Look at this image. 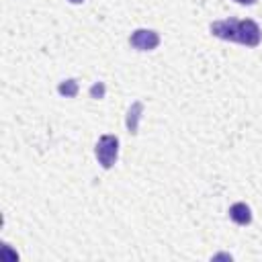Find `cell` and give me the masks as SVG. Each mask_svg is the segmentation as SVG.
Here are the masks:
<instances>
[{
	"instance_id": "7a4b0ae2",
	"label": "cell",
	"mask_w": 262,
	"mask_h": 262,
	"mask_svg": "<svg viewBox=\"0 0 262 262\" xmlns=\"http://www.w3.org/2000/svg\"><path fill=\"white\" fill-rule=\"evenodd\" d=\"M94 154H96V160L98 164L108 170L115 166L117 158H119V139L117 135H100V139L96 141V147H94Z\"/></svg>"
},
{
	"instance_id": "52a82bcc",
	"label": "cell",
	"mask_w": 262,
	"mask_h": 262,
	"mask_svg": "<svg viewBox=\"0 0 262 262\" xmlns=\"http://www.w3.org/2000/svg\"><path fill=\"white\" fill-rule=\"evenodd\" d=\"M90 96H92V98H102V96H104V84H102V82H96V84L90 88Z\"/></svg>"
},
{
	"instance_id": "ba28073f",
	"label": "cell",
	"mask_w": 262,
	"mask_h": 262,
	"mask_svg": "<svg viewBox=\"0 0 262 262\" xmlns=\"http://www.w3.org/2000/svg\"><path fill=\"white\" fill-rule=\"evenodd\" d=\"M237 4H246V6H250V4H254L256 0H235Z\"/></svg>"
},
{
	"instance_id": "6da1fadb",
	"label": "cell",
	"mask_w": 262,
	"mask_h": 262,
	"mask_svg": "<svg viewBox=\"0 0 262 262\" xmlns=\"http://www.w3.org/2000/svg\"><path fill=\"white\" fill-rule=\"evenodd\" d=\"M211 33L223 41H233L246 47H256L262 41V31L252 18H223L211 25Z\"/></svg>"
},
{
	"instance_id": "8992f818",
	"label": "cell",
	"mask_w": 262,
	"mask_h": 262,
	"mask_svg": "<svg viewBox=\"0 0 262 262\" xmlns=\"http://www.w3.org/2000/svg\"><path fill=\"white\" fill-rule=\"evenodd\" d=\"M57 92L61 96H66V98H74L78 94V82L76 80H66V82H61L57 86Z\"/></svg>"
},
{
	"instance_id": "3957f363",
	"label": "cell",
	"mask_w": 262,
	"mask_h": 262,
	"mask_svg": "<svg viewBox=\"0 0 262 262\" xmlns=\"http://www.w3.org/2000/svg\"><path fill=\"white\" fill-rule=\"evenodd\" d=\"M129 43L137 51H151V49H156L160 45V35L156 31H151V29H137V31L131 33Z\"/></svg>"
},
{
	"instance_id": "9c48e42d",
	"label": "cell",
	"mask_w": 262,
	"mask_h": 262,
	"mask_svg": "<svg viewBox=\"0 0 262 262\" xmlns=\"http://www.w3.org/2000/svg\"><path fill=\"white\" fill-rule=\"evenodd\" d=\"M68 2H72V4H82L84 0H68Z\"/></svg>"
},
{
	"instance_id": "277c9868",
	"label": "cell",
	"mask_w": 262,
	"mask_h": 262,
	"mask_svg": "<svg viewBox=\"0 0 262 262\" xmlns=\"http://www.w3.org/2000/svg\"><path fill=\"white\" fill-rule=\"evenodd\" d=\"M227 213H229V219L237 225H248L252 221V211L246 203H233Z\"/></svg>"
},
{
	"instance_id": "5b68a950",
	"label": "cell",
	"mask_w": 262,
	"mask_h": 262,
	"mask_svg": "<svg viewBox=\"0 0 262 262\" xmlns=\"http://www.w3.org/2000/svg\"><path fill=\"white\" fill-rule=\"evenodd\" d=\"M141 113H143V104L137 100L129 106V113H127V129L129 133H137V125H139V119H141Z\"/></svg>"
}]
</instances>
